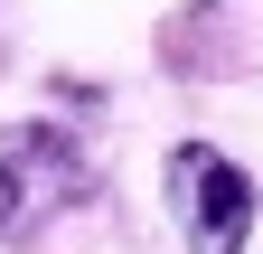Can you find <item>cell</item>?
<instances>
[{
  "mask_svg": "<svg viewBox=\"0 0 263 254\" xmlns=\"http://www.w3.org/2000/svg\"><path fill=\"white\" fill-rule=\"evenodd\" d=\"M85 188H94V151L76 122H47V113L10 122L0 132V245H38Z\"/></svg>",
  "mask_w": 263,
  "mask_h": 254,
  "instance_id": "obj_1",
  "label": "cell"
},
{
  "mask_svg": "<svg viewBox=\"0 0 263 254\" xmlns=\"http://www.w3.org/2000/svg\"><path fill=\"white\" fill-rule=\"evenodd\" d=\"M160 198H170V226L188 254H245L254 245V216H263V188L235 151L216 141H170L160 160Z\"/></svg>",
  "mask_w": 263,
  "mask_h": 254,
  "instance_id": "obj_2",
  "label": "cell"
}]
</instances>
